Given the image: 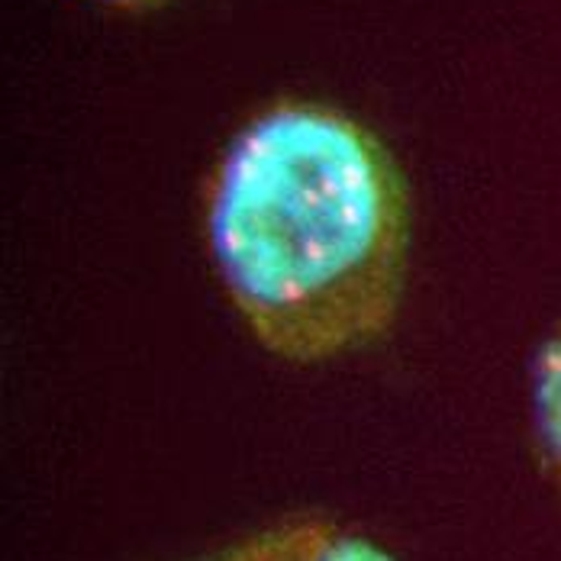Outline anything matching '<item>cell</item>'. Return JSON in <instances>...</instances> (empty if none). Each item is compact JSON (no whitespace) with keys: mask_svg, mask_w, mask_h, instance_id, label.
Returning a JSON list of instances; mask_svg holds the SVG:
<instances>
[{"mask_svg":"<svg viewBox=\"0 0 561 561\" xmlns=\"http://www.w3.org/2000/svg\"><path fill=\"white\" fill-rule=\"evenodd\" d=\"M201 232L229 310L287 365L352 355L400 313L407 184L388 146L336 107L252 113L207 174Z\"/></svg>","mask_w":561,"mask_h":561,"instance_id":"cell-1","label":"cell"},{"mask_svg":"<svg viewBox=\"0 0 561 561\" xmlns=\"http://www.w3.org/2000/svg\"><path fill=\"white\" fill-rule=\"evenodd\" d=\"M217 561H397V556L352 523L304 513L245 536Z\"/></svg>","mask_w":561,"mask_h":561,"instance_id":"cell-2","label":"cell"},{"mask_svg":"<svg viewBox=\"0 0 561 561\" xmlns=\"http://www.w3.org/2000/svg\"><path fill=\"white\" fill-rule=\"evenodd\" d=\"M526 393L536 455L561 504V323L536 345Z\"/></svg>","mask_w":561,"mask_h":561,"instance_id":"cell-3","label":"cell"},{"mask_svg":"<svg viewBox=\"0 0 561 561\" xmlns=\"http://www.w3.org/2000/svg\"><path fill=\"white\" fill-rule=\"evenodd\" d=\"M98 3H104L107 10H116V13L136 16V13H152V10L165 7L169 0H98Z\"/></svg>","mask_w":561,"mask_h":561,"instance_id":"cell-4","label":"cell"}]
</instances>
